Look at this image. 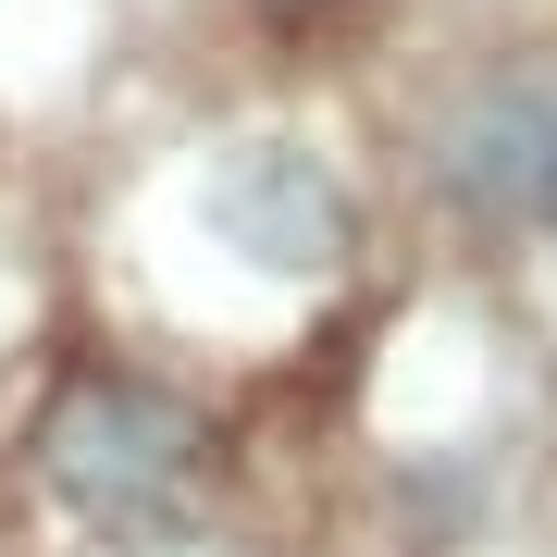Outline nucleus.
Returning a JSON list of instances; mask_svg holds the SVG:
<instances>
[{
	"label": "nucleus",
	"mask_w": 557,
	"mask_h": 557,
	"mask_svg": "<svg viewBox=\"0 0 557 557\" xmlns=\"http://www.w3.org/2000/svg\"><path fill=\"white\" fill-rule=\"evenodd\" d=\"M446 186L471 211H557V75H508L446 124Z\"/></svg>",
	"instance_id": "2"
},
{
	"label": "nucleus",
	"mask_w": 557,
	"mask_h": 557,
	"mask_svg": "<svg viewBox=\"0 0 557 557\" xmlns=\"http://www.w3.org/2000/svg\"><path fill=\"white\" fill-rule=\"evenodd\" d=\"M211 211H223V236L248 260H273V273H322V260L347 248V199H335V174H322L310 149H248Z\"/></svg>",
	"instance_id": "3"
},
{
	"label": "nucleus",
	"mask_w": 557,
	"mask_h": 557,
	"mask_svg": "<svg viewBox=\"0 0 557 557\" xmlns=\"http://www.w3.org/2000/svg\"><path fill=\"white\" fill-rule=\"evenodd\" d=\"M186 458H199V421L161 397V384L87 372L75 397L50 409V496L75 520H149V508H174Z\"/></svg>",
	"instance_id": "1"
}]
</instances>
